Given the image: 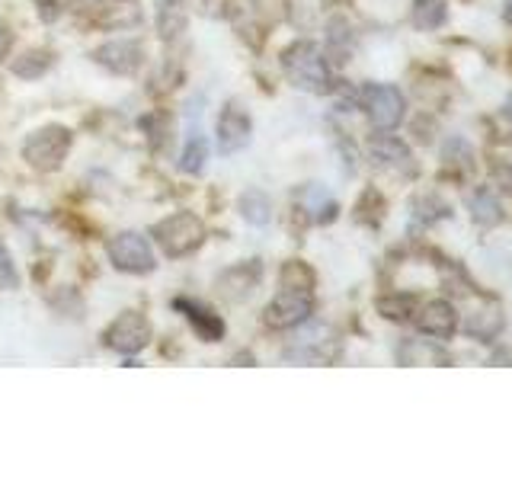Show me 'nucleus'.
<instances>
[{
  "mask_svg": "<svg viewBox=\"0 0 512 480\" xmlns=\"http://www.w3.org/2000/svg\"><path fill=\"white\" fill-rule=\"evenodd\" d=\"M282 68L285 77L292 80L298 90L308 93H327L333 77H330V64L324 58V52L314 42H295L282 52Z\"/></svg>",
  "mask_w": 512,
  "mask_h": 480,
  "instance_id": "f257e3e1",
  "label": "nucleus"
},
{
  "mask_svg": "<svg viewBox=\"0 0 512 480\" xmlns=\"http://www.w3.org/2000/svg\"><path fill=\"white\" fill-rule=\"evenodd\" d=\"M154 237H157L160 250H164L170 260H180V256H189L192 250L202 247L205 224L192 212H176V215H170V218H164L157 224Z\"/></svg>",
  "mask_w": 512,
  "mask_h": 480,
  "instance_id": "f03ea898",
  "label": "nucleus"
},
{
  "mask_svg": "<svg viewBox=\"0 0 512 480\" xmlns=\"http://www.w3.org/2000/svg\"><path fill=\"white\" fill-rule=\"evenodd\" d=\"M71 151V132L64 125H45L32 132L23 144V160L32 170L52 173L61 167V160Z\"/></svg>",
  "mask_w": 512,
  "mask_h": 480,
  "instance_id": "7ed1b4c3",
  "label": "nucleus"
},
{
  "mask_svg": "<svg viewBox=\"0 0 512 480\" xmlns=\"http://www.w3.org/2000/svg\"><path fill=\"white\" fill-rule=\"evenodd\" d=\"M359 100H362L368 122H372L378 132H394L407 116V100L394 84H365Z\"/></svg>",
  "mask_w": 512,
  "mask_h": 480,
  "instance_id": "20e7f679",
  "label": "nucleus"
},
{
  "mask_svg": "<svg viewBox=\"0 0 512 480\" xmlns=\"http://www.w3.org/2000/svg\"><path fill=\"white\" fill-rule=\"evenodd\" d=\"M109 260L119 272H132V276H144V272H151L157 263H154V250L151 244L144 240L141 234L135 231H122L109 240Z\"/></svg>",
  "mask_w": 512,
  "mask_h": 480,
  "instance_id": "39448f33",
  "label": "nucleus"
},
{
  "mask_svg": "<svg viewBox=\"0 0 512 480\" xmlns=\"http://www.w3.org/2000/svg\"><path fill=\"white\" fill-rule=\"evenodd\" d=\"M109 349L122 352V356H135L144 346L151 343V320L138 311H125L112 320V327L106 330Z\"/></svg>",
  "mask_w": 512,
  "mask_h": 480,
  "instance_id": "423d86ee",
  "label": "nucleus"
},
{
  "mask_svg": "<svg viewBox=\"0 0 512 480\" xmlns=\"http://www.w3.org/2000/svg\"><path fill=\"white\" fill-rule=\"evenodd\" d=\"M314 311V295L311 292H292V288H282V295H276L266 304V324L272 330H292L301 327L304 320Z\"/></svg>",
  "mask_w": 512,
  "mask_h": 480,
  "instance_id": "0eeeda50",
  "label": "nucleus"
},
{
  "mask_svg": "<svg viewBox=\"0 0 512 480\" xmlns=\"http://www.w3.org/2000/svg\"><path fill=\"white\" fill-rule=\"evenodd\" d=\"M506 324V317H503V308L496 304L493 298H484V295H477L468 308H464V317H461V330L474 336V340L480 343H490L500 336Z\"/></svg>",
  "mask_w": 512,
  "mask_h": 480,
  "instance_id": "6e6552de",
  "label": "nucleus"
},
{
  "mask_svg": "<svg viewBox=\"0 0 512 480\" xmlns=\"http://www.w3.org/2000/svg\"><path fill=\"white\" fill-rule=\"evenodd\" d=\"M336 346V336L327 324H311V317L304 320L301 330L295 333V343L288 346L285 356L298 362H324Z\"/></svg>",
  "mask_w": 512,
  "mask_h": 480,
  "instance_id": "1a4fd4ad",
  "label": "nucleus"
},
{
  "mask_svg": "<svg viewBox=\"0 0 512 480\" xmlns=\"http://www.w3.org/2000/svg\"><path fill=\"white\" fill-rule=\"evenodd\" d=\"M250 116L237 103H228L218 116V151L221 154H237L240 148H247L250 141Z\"/></svg>",
  "mask_w": 512,
  "mask_h": 480,
  "instance_id": "9d476101",
  "label": "nucleus"
},
{
  "mask_svg": "<svg viewBox=\"0 0 512 480\" xmlns=\"http://www.w3.org/2000/svg\"><path fill=\"white\" fill-rule=\"evenodd\" d=\"M368 151H372V160L378 167H384V170H391V173H400V176H410V173H416V164H413V154H410V148L400 138H394V135H378V138H372V144H368Z\"/></svg>",
  "mask_w": 512,
  "mask_h": 480,
  "instance_id": "9b49d317",
  "label": "nucleus"
},
{
  "mask_svg": "<svg viewBox=\"0 0 512 480\" xmlns=\"http://www.w3.org/2000/svg\"><path fill=\"white\" fill-rule=\"evenodd\" d=\"M416 330L432 336V340H448L458 330V314L448 301L436 298L426 301L420 311H416Z\"/></svg>",
  "mask_w": 512,
  "mask_h": 480,
  "instance_id": "f8f14e48",
  "label": "nucleus"
},
{
  "mask_svg": "<svg viewBox=\"0 0 512 480\" xmlns=\"http://www.w3.org/2000/svg\"><path fill=\"white\" fill-rule=\"evenodd\" d=\"M96 61L103 64L106 71L112 74H135L141 68V61H144V52H141V45L132 42V39H119V42H106L96 48Z\"/></svg>",
  "mask_w": 512,
  "mask_h": 480,
  "instance_id": "ddd939ff",
  "label": "nucleus"
},
{
  "mask_svg": "<svg viewBox=\"0 0 512 480\" xmlns=\"http://www.w3.org/2000/svg\"><path fill=\"white\" fill-rule=\"evenodd\" d=\"M173 308L189 320L192 330H196L205 343H218L224 336V320L215 311H208L205 304L189 301V298H173Z\"/></svg>",
  "mask_w": 512,
  "mask_h": 480,
  "instance_id": "4468645a",
  "label": "nucleus"
},
{
  "mask_svg": "<svg viewBox=\"0 0 512 480\" xmlns=\"http://www.w3.org/2000/svg\"><path fill=\"white\" fill-rule=\"evenodd\" d=\"M298 202L304 208V215H308L314 224H330L336 218V199L330 196L324 186H317V183L304 186L298 192Z\"/></svg>",
  "mask_w": 512,
  "mask_h": 480,
  "instance_id": "2eb2a0df",
  "label": "nucleus"
},
{
  "mask_svg": "<svg viewBox=\"0 0 512 480\" xmlns=\"http://www.w3.org/2000/svg\"><path fill=\"white\" fill-rule=\"evenodd\" d=\"M397 359L404 365H448V352L436 340H407L397 349Z\"/></svg>",
  "mask_w": 512,
  "mask_h": 480,
  "instance_id": "dca6fc26",
  "label": "nucleus"
},
{
  "mask_svg": "<svg viewBox=\"0 0 512 480\" xmlns=\"http://www.w3.org/2000/svg\"><path fill=\"white\" fill-rule=\"evenodd\" d=\"M471 215H474V221L480 224V228H496V224L503 221L500 196H496V192H490V189L474 192V199H471Z\"/></svg>",
  "mask_w": 512,
  "mask_h": 480,
  "instance_id": "f3484780",
  "label": "nucleus"
},
{
  "mask_svg": "<svg viewBox=\"0 0 512 480\" xmlns=\"http://www.w3.org/2000/svg\"><path fill=\"white\" fill-rule=\"evenodd\" d=\"M256 282H260V266H253L250 276H247V266H237L231 272H224V279L218 285H221V292L228 295L231 301H240V298H247L253 292Z\"/></svg>",
  "mask_w": 512,
  "mask_h": 480,
  "instance_id": "a211bd4d",
  "label": "nucleus"
},
{
  "mask_svg": "<svg viewBox=\"0 0 512 480\" xmlns=\"http://www.w3.org/2000/svg\"><path fill=\"white\" fill-rule=\"evenodd\" d=\"M445 16H448V4L445 0H413V7H410V20L416 29H439L445 23Z\"/></svg>",
  "mask_w": 512,
  "mask_h": 480,
  "instance_id": "6ab92c4d",
  "label": "nucleus"
},
{
  "mask_svg": "<svg viewBox=\"0 0 512 480\" xmlns=\"http://www.w3.org/2000/svg\"><path fill=\"white\" fill-rule=\"evenodd\" d=\"M240 215H244V221L256 224V228H263V224H269L272 218V202L263 189H247L244 196H240Z\"/></svg>",
  "mask_w": 512,
  "mask_h": 480,
  "instance_id": "aec40b11",
  "label": "nucleus"
},
{
  "mask_svg": "<svg viewBox=\"0 0 512 480\" xmlns=\"http://www.w3.org/2000/svg\"><path fill=\"white\" fill-rule=\"evenodd\" d=\"M279 285L292 292H314V269L301 260H288L279 272Z\"/></svg>",
  "mask_w": 512,
  "mask_h": 480,
  "instance_id": "412c9836",
  "label": "nucleus"
},
{
  "mask_svg": "<svg viewBox=\"0 0 512 480\" xmlns=\"http://www.w3.org/2000/svg\"><path fill=\"white\" fill-rule=\"evenodd\" d=\"M106 13L103 16H96V23H100V26H109V29H125V26H135L138 20H141V13H138V7L132 4V0H122V4H119V0H112V4L109 7H103Z\"/></svg>",
  "mask_w": 512,
  "mask_h": 480,
  "instance_id": "4be33fe9",
  "label": "nucleus"
},
{
  "mask_svg": "<svg viewBox=\"0 0 512 480\" xmlns=\"http://www.w3.org/2000/svg\"><path fill=\"white\" fill-rule=\"evenodd\" d=\"M205 157H208V144H205L202 128L196 125V132H189V138H186V148H183V157H180V167H183L186 173H202Z\"/></svg>",
  "mask_w": 512,
  "mask_h": 480,
  "instance_id": "5701e85b",
  "label": "nucleus"
},
{
  "mask_svg": "<svg viewBox=\"0 0 512 480\" xmlns=\"http://www.w3.org/2000/svg\"><path fill=\"white\" fill-rule=\"evenodd\" d=\"M52 52H26L23 58H16L13 61V74L16 77H26V80H32V77H42L48 68H52Z\"/></svg>",
  "mask_w": 512,
  "mask_h": 480,
  "instance_id": "b1692460",
  "label": "nucleus"
},
{
  "mask_svg": "<svg viewBox=\"0 0 512 480\" xmlns=\"http://www.w3.org/2000/svg\"><path fill=\"white\" fill-rule=\"evenodd\" d=\"M413 308H416V301L410 295H384V298H378V311H381V317H388V320H410Z\"/></svg>",
  "mask_w": 512,
  "mask_h": 480,
  "instance_id": "393cba45",
  "label": "nucleus"
},
{
  "mask_svg": "<svg viewBox=\"0 0 512 480\" xmlns=\"http://www.w3.org/2000/svg\"><path fill=\"white\" fill-rule=\"evenodd\" d=\"M20 285V276H16V263L10 250L0 244V288H16Z\"/></svg>",
  "mask_w": 512,
  "mask_h": 480,
  "instance_id": "a878e982",
  "label": "nucleus"
},
{
  "mask_svg": "<svg viewBox=\"0 0 512 480\" xmlns=\"http://www.w3.org/2000/svg\"><path fill=\"white\" fill-rule=\"evenodd\" d=\"M183 13H180V7H176L173 10V20H170V13L164 10V13H160V32H164V36H170V29H183Z\"/></svg>",
  "mask_w": 512,
  "mask_h": 480,
  "instance_id": "bb28decb",
  "label": "nucleus"
},
{
  "mask_svg": "<svg viewBox=\"0 0 512 480\" xmlns=\"http://www.w3.org/2000/svg\"><path fill=\"white\" fill-rule=\"evenodd\" d=\"M500 122H506V132L512 135V96H506V103L500 109Z\"/></svg>",
  "mask_w": 512,
  "mask_h": 480,
  "instance_id": "cd10ccee",
  "label": "nucleus"
},
{
  "mask_svg": "<svg viewBox=\"0 0 512 480\" xmlns=\"http://www.w3.org/2000/svg\"><path fill=\"white\" fill-rule=\"evenodd\" d=\"M10 45H13V36H10V32H7V26H0V58H7Z\"/></svg>",
  "mask_w": 512,
  "mask_h": 480,
  "instance_id": "c85d7f7f",
  "label": "nucleus"
},
{
  "mask_svg": "<svg viewBox=\"0 0 512 480\" xmlns=\"http://www.w3.org/2000/svg\"><path fill=\"white\" fill-rule=\"evenodd\" d=\"M36 4L42 10V7H58V4H64V0H36Z\"/></svg>",
  "mask_w": 512,
  "mask_h": 480,
  "instance_id": "c756f323",
  "label": "nucleus"
},
{
  "mask_svg": "<svg viewBox=\"0 0 512 480\" xmlns=\"http://www.w3.org/2000/svg\"><path fill=\"white\" fill-rule=\"evenodd\" d=\"M506 20L512 23V0H506Z\"/></svg>",
  "mask_w": 512,
  "mask_h": 480,
  "instance_id": "7c9ffc66",
  "label": "nucleus"
}]
</instances>
